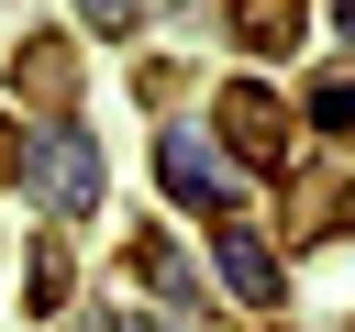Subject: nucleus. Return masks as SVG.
Returning <instances> with one entry per match:
<instances>
[{
  "instance_id": "f257e3e1",
  "label": "nucleus",
  "mask_w": 355,
  "mask_h": 332,
  "mask_svg": "<svg viewBox=\"0 0 355 332\" xmlns=\"http://www.w3.org/2000/svg\"><path fill=\"white\" fill-rule=\"evenodd\" d=\"M11 177H22V199H33L44 221H89V210H100V188H111V166H100V144H89L78 122L22 133V144H11Z\"/></svg>"
},
{
  "instance_id": "f03ea898",
  "label": "nucleus",
  "mask_w": 355,
  "mask_h": 332,
  "mask_svg": "<svg viewBox=\"0 0 355 332\" xmlns=\"http://www.w3.org/2000/svg\"><path fill=\"white\" fill-rule=\"evenodd\" d=\"M211 133H222L244 166H288V133H300V122H288V100H277L266 77H233L222 111H211Z\"/></svg>"
},
{
  "instance_id": "7ed1b4c3",
  "label": "nucleus",
  "mask_w": 355,
  "mask_h": 332,
  "mask_svg": "<svg viewBox=\"0 0 355 332\" xmlns=\"http://www.w3.org/2000/svg\"><path fill=\"white\" fill-rule=\"evenodd\" d=\"M211 266H222V288H233L244 310H277V243H266L255 221L222 210V221H211Z\"/></svg>"
},
{
  "instance_id": "20e7f679",
  "label": "nucleus",
  "mask_w": 355,
  "mask_h": 332,
  "mask_svg": "<svg viewBox=\"0 0 355 332\" xmlns=\"http://www.w3.org/2000/svg\"><path fill=\"white\" fill-rule=\"evenodd\" d=\"M155 177H166V199H200V210H222V199H233V166H222V144H211V133H189V122L155 144Z\"/></svg>"
},
{
  "instance_id": "39448f33",
  "label": "nucleus",
  "mask_w": 355,
  "mask_h": 332,
  "mask_svg": "<svg viewBox=\"0 0 355 332\" xmlns=\"http://www.w3.org/2000/svg\"><path fill=\"white\" fill-rule=\"evenodd\" d=\"M11 89H22V100H44V111H55V100H67V89H78V44H67V33H33V44H22V55H11Z\"/></svg>"
},
{
  "instance_id": "423d86ee",
  "label": "nucleus",
  "mask_w": 355,
  "mask_h": 332,
  "mask_svg": "<svg viewBox=\"0 0 355 332\" xmlns=\"http://www.w3.org/2000/svg\"><path fill=\"white\" fill-rule=\"evenodd\" d=\"M300 33V0H233V44H255V55H277Z\"/></svg>"
},
{
  "instance_id": "0eeeda50",
  "label": "nucleus",
  "mask_w": 355,
  "mask_h": 332,
  "mask_svg": "<svg viewBox=\"0 0 355 332\" xmlns=\"http://www.w3.org/2000/svg\"><path fill=\"white\" fill-rule=\"evenodd\" d=\"M311 122H322L333 144H355V77H322V89H311Z\"/></svg>"
},
{
  "instance_id": "6e6552de",
  "label": "nucleus",
  "mask_w": 355,
  "mask_h": 332,
  "mask_svg": "<svg viewBox=\"0 0 355 332\" xmlns=\"http://www.w3.org/2000/svg\"><path fill=\"white\" fill-rule=\"evenodd\" d=\"M55 299H67V255H55V243H33V310H55Z\"/></svg>"
},
{
  "instance_id": "1a4fd4ad",
  "label": "nucleus",
  "mask_w": 355,
  "mask_h": 332,
  "mask_svg": "<svg viewBox=\"0 0 355 332\" xmlns=\"http://www.w3.org/2000/svg\"><path fill=\"white\" fill-rule=\"evenodd\" d=\"M78 11H89L100 33H133V11H144V0H78Z\"/></svg>"
},
{
  "instance_id": "9d476101",
  "label": "nucleus",
  "mask_w": 355,
  "mask_h": 332,
  "mask_svg": "<svg viewBox=\"0 0 355 332\" xmlns=\"http://www.w3.org/2000/svg\"><path fill=\"white\" fill-rule=\"evenodd\" d=\"M100 332H178V321H155V310H122V321H100Z\"/></svg>"
},
{
  "instance_id": "9b49d317",
  "label": "nucleus",
  "mask_w": 355,
  "mask_h": 332,
  "mask_svg": "<svg viewBox=\"0 0 355 332\" xmlns=\"http://www.w3.org/2000/svg\"><path fill=\"white\" fill-rule=\"evenodd\" d=\"M333 22H344V44H355V0H333Z\"/></svg>"
}]
</instances>
